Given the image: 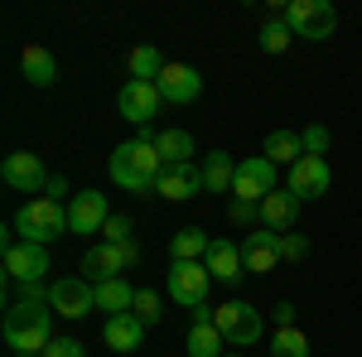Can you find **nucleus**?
Returning <instances> with one entry per match:
<instances>
[{"mask_svg": "<svg viewBox=\"0 0 362 357\" xmlns=\"http://www.w3.org/2000/svg\"><path fill=\"white\" fill-rule=\"evenodd\" d=\"M160 174H165V155H160L155 136H136V140H126V145L112 150V184L116 189L150 193L160 184Z\"/></svg>", "mask_w": 362, "mask_h": 357, "instance_id": "f257e3e1", "label": "nucleus"}, {"mask_svg": "<svg viewBox=\"0 0 362 357\" xmlns=\"http://www.w3.org/2000/svg\"><path fill=\"white\" fill-rule=\"evenodd\" d=\"M54 309L49 304H10L5 309V348H15V353H34V357H44V348L54 343Z\"/></svg>", "mask_w": 362, "mask_h": 357, "instance_id": "f03ea898", "label": "nucleus"}, {"mask_svg": "<svg viewBox=\"0 0 362 357\" xmlns=\"http://www.w3.org/2000/svg\"><path fill=\"white\" fill-rule=\"evenodd\" d=\"M15 232H20V242L49 247V242H58V237L73 232V227H68V208L54 203V198H29L25 208L15 213Z\"/></svg>", "mask_w": 362, "mask_h": 357, "instance_id": "7ed1b4c3", "label": "nucleus"}, {"mask_svg": "<svg viewBox=\"0 0 362 357\" xmlns=\"http://www.w3.org/2000/svg\"><path fill=\"white\" fill-rule=\"evenodd\" d=\"M213 324L223 333L232 348H251V343H261V333H266V314L247 300H227L213 309Z\"/></svg>", "mask_w": 362, "mask_h": 357, "instance_id": "20e7f679", "label": "nucleus"}, {"mask_svg": "<svg viewBox=\"0 0 362 357\" xmlns=\"http://www.w3.org/2000/svg\"><path fill=\"white\" fill-rule=\"evenodd\" d=\"M285 25L295 39H309V44H319V39H334L338 29V10L329 0H290L285 5Z\"/></svg>", "mask_w": 362, "mask_h": 357, "instance_id": "39448f33", "label": "nucleus"}, {"mask_svg": "<svg viewBox=\"0 0 362 357\" xmlns=\"http://www.w3.org/2000/svg\"><path fill=\"white\" fill-rule=\"evenodd\" d=\"M49 309L58 319H87L97 309V285L87 275H58L49 280Z\"/></svg>", "mask_w": 362, "mask_h": 357, "instance_id": "423d86ee", "label": "nucleus"}, {"mask_svg": "<svg viewBox=\"0 0 362 357\" xmlns=\"http://www.w3.org/2000/svg\"><path fill=\"white\" fill-rule=\"evenodd\" d=\"M208 285H213V275L203 261H174L169 266V300L184 304V309H208Z\"/></svg>", "mask_w": 362, "mask_h": 357, "instance_id": "0eeeda50", "label": "nucleus"}, {"mask_svg": "<svg viewBox=\"0 0 362 357\" xmlns=\"http://www.w3.org/2000/svg\"><path fill=\"white\" fill-rule=\"evenodd\" d=\"M136 261H140L136 242H102V247H92L83 256V275L92 285H102V280H116L121 271H131Z\"/></svg>", "mask_w": 362, "mask_h": 357, "instance_id": "6e6552de", "label": "nucleus"}, {"mask_svg": "<svg viewBox=\"0 0 362 357\" xmlns=\"http://www.w3.org/2000/svg\"><path fill=\"white\" fill-rule=\"evenodd\" d=\"M5 275L15 285H44V275H49V247L5 237Z\"/></svg>", "mask_w": 362, "mask_h": 357, "instance_id": "1a4fd4ad", "label": "nucleus"}, {"mask_svg": "<svg viewBox=\"0 0 362 357\" xmlns=\"http://www.w3.org/2000/svg\"><path fill=\"white\" fill-rule=\"evenodd\" d=\"M280 184V165H271L266 155H251V160H242L237 165V184H232V193H237V203H261V198H271Z\"/></svg>", "mask_w": 362, "mask_h": 357, "instance_id": "9d476101", "label": "nucleus"}, {"mask_svg": "<svg viewBox=\"0 0 362 357\" xmlns=\"http://www.w3.org/2000/svg\"><path fill=\"white\" fill-rule=\"evenodd\" d=\"M0 179L15 193H39V189H49L54 174L44 169V160H39L34 150H10V155L0 160Z\"/></svg>", "mask_w": 362, "mask_h": 357, "instance_id": "9b49d317", "label": "nucleus"}, {"mask_svg": "<svg viewBox=\"0 0 362 357\" xmlns=\"http://www.w3.org/2000/svg\"><path fill=\"white\" fill-rule=\"evenodd\" d=\"M329 184H334V169H329L324 155H305L300 165H290V179H285V189L295 193L300 203H305V198H324Z\"/></svg>", "mask_w": 362, "mask_h": 357, "instance_id": "f8f14e48", "label": "nucleus"}, {"mask_svg": "<svg viewBox=\"0 0 362 357\" xmlns=\"http://www.w3.org/2000/svg\"><path fill=\"white\" fill-rule=\"evenodd\" d=\"M107 222H112V208H107V193H97V189L73 193V203H68V227H73L78 237H92V232H102Z\"/></svg>", "mask_w": 362, "mask_h": 357, "instance_id": "ddd939ff", "label": "nucleus"}, {"mask_svg": "<svg viewBox=\"0 0 362 357\" xmlns=\"http://www.w3.org/2000/svg\"><path fill=\"white\" fill-rule=\"evenodd\" d=\"M160 102H165L160 87L155 83H136V78L116 92V107H121V116H126L131 126H150V121L160 116Z\"/></svg>", "mask_w": 362, "mask_h": 357, "instance_id": "4468645a", "label": "nucleus"}, {"mask_svg": "<svg viewBox=\"0 0 362 357\" xmlns=\"http://www.w3.org/2000/svg\"><path fill=\"white\" fill-rule=\"evenodd\" d=\"M155 193H160V198H169V203H189V198H198V193H203V169H194V165H165V174H160Z\"/></svg>", "mask_w": 362, "mask_h": 357, "instance_id": "2eb2a0df", "label": "nucleus"}, {"mask_svg": "<svg viewBox=\"0 0 362 357\" xmlns=\"http://www.w3.org/2000/svg\"><path fill=\"white\" fill-rule=\"evenodd\" d=\"M160 97L165 102H198V92H203V78H198V68H189V63H169L165 73H160Z\"/></svg>", "mask_w": 362, "mask_h": 357, "instance_id": "dca6fc26", "label": "nucleus"}, {"mask_svg": "<svg viewBox=\"0 0 362 357\" xmlns=\"http://www.w3.org/2000/svg\"><path fill=\"white\" fill-rule=\"evenodd\" d=\"M300 222V198L290 189H276L271 198H261V227L266 232H295Z\"/></svg>", "mask_w": 362, "mask_h": 357, "instance_id": "f3484780", "label": "nucleus"}, {"mask_svg": "<svg viewBox=\"0 0 362 357\" xmlns=\"http://www.w3.org/2000/svg\"><path fill=\"white\" fill-rule=\"evenodd\" d=\"M102 343L112 348V353H136L140 343H145V324H140L136 314H112L107 324H102Z\"/></svg>", "mask_w": 362, "mask_h": 357, "instance_id": "a211bd4d", "label": "nucleus"}, {"mask_svg": "<svg viewBox=\"0 0 362 357\" xmlns=\"http://www.w3.org/2000/svg\"><path fill=\"white\" fill-rule=\"evenodd\" d=\"M242 261H247V271H276L280 266V232L256 227L247 242H242Z\"/></svg>", "mask_w": 362, "mask_h": 357, "instance_id": "6ab92c4d", "label": "nucleus"}, {"mask_svg": "<svg viewBox=\"0 0 362 357\" xmlns=\"http://www.w3.org/2000/svg\"><path fill=\"white\" fill-rule=\"evenodd\" d=\"M208 275L213 280H223V285H237L242 275H247V261H242V247H232V242H213V251H208Z\"/></svg>", "mask_w": 362, "mask_h": 357, "instance_id": "aec40b11", "label": "nucleus"}, {"mask_svg": "<svg viewBox=\"0 0 362 357\" xmlns=\"http://www.w3.org/2000/svg\"><path fill=\"white\" fill-rule=\"evenodd\" d=\"M20 68H25V78L34 87H54L58 83V58L44 49V44H29L25 54H20Z\"/></svg>", "mask_w": 362, "mask_h": 357, "instance_id": "412c9836", "label": "nucleus"}, {"mask_svg": "<svg viewBox=\"0 0 362 357\" xmlns=\"http://www.w3.org/2000/svg\"><path fill=\"white\" fill-rule=\"evenodd\" d=\"M208 251H213V237L203 227H179L169 237V256L174 261H208Z\"/></svg>", "mask_w": 362, "mask_h": 357, "instance_id": "4be33fe9", "label": "nucleus"}, {"mask_svg": "<svg viewBox=\"0 0 362 357\" xmlns=\"http://www.w3.org/2000/svg\"><path fill=\"white\" fill-rule=\"evenodd\" d=\"M237 184V160L227 155V150H213L208 160H203V189L208 193H232Z\"/></svg>", "mask_w": 362, "mask_h": 357, "instance_id": "5701e85b", "label": "nucleus"}, {"mask_svg": "<svg viewBox=\"0 0 362 357\" xmlns=\"http://www.w3.org/2000/svg\"><path fill=\"white\" fill-rule=\"evenodd\" d=\"M261 155L271 165H300L305 160V140H300V131H271L266 145H261Z\"/></svg>", "mask_w": 362, "mask_h": 357, "instance_id": "b1692460", "label": "nucleus"}, {"mask_svg": "<svg viewBox=\"0 0 362 357\" xmlns=\"http://www.w3.org/2000/svg\"><path fill=\"white\" fill-rule=\"evenodd\" d=\"M97 309H107V319L136 309V290L126 285V275H116V280H102V285H97Z\"/></svg>", "mask_w": 362, "mask_h": 357, "instance_id": "393cba45", "label": "nucleus"}, {"mask_svg": "<svg viewBox=\"0 0 362 357\" xmlns=\"http://www.w3.org/2000/svg\"><path fill=\"white\" fill-rule=\"evenodd\" d=\"M155 145H160L165 165H194V136H189V131L169 126V131H160V136H155Z\"/></svg>", "mask_w": 362, "mask_h": 357, "instance_id": "a878e982", "label": "nucleus"}, {"mask_svg": "<svg viewBox=\"0 0 362 357\" xmlns=\"http://www.w3.org/2000/svg\"><path fill=\"white\" fill-rule=\"evenodd\" d=\"M223 333H218V324H194L189 329V338H184V353L189 357H223Z\"/></svg>", "mask_w": 362, "mask_h": 357, "instance_id": "bb28decb", "label": "nucleus"}, {"mask_svg": "<svg viewBox=\"0 0 362 357\" xmlns=\"http://www.w3.org/2000/svg\"><path fill=\"white\" fill-rule=\"evenodd\" d=\"M165 68L169 63L160 58V49H150V44H140L136 54H131V78H136V83H160Z\"/></svg>", "mask_w": 362, "mask_h": 357, "instance_id": "cd10ccee", "label": "nucleus"}, {"mask_svg": "<svg viewBox=\"0 0 362 357\" xmlns=\"http://www.w3.org/2000/svg\"><path fill=\"white\" fill-rule=\"evenodd\" d=\"M271 357H309V338L300 329H276L271 333Z\"/></svg>", "mask_w": 362, "mask_h": 357, "instance_id": "c85d7f7f", "label": "nucleus"}, {"mask_svg": "<svg viewBox=\"0 0 362 357\" xmlns=\"http://www.w3.org/2000/svg\"><path fill=\"white\" fill-rule=\"evenodd\" d=\"M290 39H295V34H290V25H285V15L261 29V49H266V54H285V49H290Z\"/></svg>", "mask_w": 362, "mask_h": 357, "instance_id": "c756f323", "label": "nucleus"}, {"mask_svg": "<svg viewBox=\"0 0 362 357\" xmlns=\"http://www.w3.org/2000/svg\"><path fill=\"white\" fill-rule=\"evenodd\" d=\"M131 314H136L140 324L150 329V324H160V314H165V304H160V295H155V290H136V309H131Z\"/></svg>", "mask_w": 362, "mask_h": 357, "instance_id": "7c9ffc66", "label": "nucleus"}, {"mask_svg": "<svg viewBox=\"0 0 362 357\" xmlns=\"http://www.w3.org/2000/svg\"><path fill=\"white\" fill-rule=\"evenodd\" d=\"M300 140H305V155H329V145H334V136H329V126H305L300 131Z\"/></svg>", "mask_w": 362, "mask_h": 357, "instance_id": "2f4dec72", "label": "nucleus"}, {"mask_svg": "<svg viewBox=\"0 0 362 357\" xmlns=\"http://www.w3.org/2000/svg\"><path fill=\"white\" fill-rule=\"evenodd\" d=\"M309 256V242L300 232H280V261H305Z\"/></svg>", "mask_w": 362, "mask_h": 357, "instance_id": "473e14b6", "label": "nucleus"}, {"mask_svg": "<svg viewBox=\"0 0 362 357\" xmlns=\"http://www.w3.org/2000/svg\"><path fill=\"white\" fill-rule=\"evenodd\" d=\"M44 357H87V348L78 338H54V343L44 348Z\"/></svg>", "mask_w": 362, "mask_h": 357, "instance_id": "72a5a7b5", "label": "nucleus"}, {"mask_svg": "<svg viewBox=\"0 0 362 357\" xmlns=\"http://www.w3.org/2000/svg\"><path fill=\"white\" fill-rule=\"evenodd\" d=\"M227 218L242 222V227H247V222H256V227H261V203H232V213H227Z\"/></svg>", "mask_w": 362, "mask_h": 357, "instance_id": "f704fd0d", "label": "nucleus"}, {"mask_svg": "<svg viewBox=\"0 0 362 357\" xmlns=\"http://www.w3.org/2000/svg\"><path fill=\"white\" fill-rule=\"evenodd\" d=\"M102 232H107V242H131V218H116L112 213V222H107Z\"/></svg>", "mask_w": 362, "mask_h": 357, "instance_id": "c9c22d12", "label": "nucleus"}, {"mask_svg": "<svg viewBox=\"0 0 362 357\" xmlns=\"http://www.w3.org/2000/svg\"><path fill=\"white\" fill-rule=\"evenodd\" d=\"M271 319H276V329H300V324H295V304H285V300L271 309Z\"/></svg>", "mask_w": 362, "mask_h": 357, "instance_id": "e433bc0d", "label": "nucleus"}, {"mask_svg": "<svg viewBox=\"0 0 362 357\" xmlns=\"http://www.w3.org/2000/svg\"><path fill=\"white\" fill-rule=\"evenodd\" d=\"M68 179H49V198H54V203H63V198H68ZM68 203H73V198H68Z\"/></svg>", "mask_w": 362, "mask_h": 357, "instance_id": "4c0bfd02", "label": "nucleus"}, {"mask_svg": "<svg viewBox=\"0 0 362 357\" xmlns=\"http://www.w3.org/2000/svg\"><path fill=\"white\" fill-rule=\"evenodd\" d=\"M15 357H34V353H15Z\"/></svg>", "mask_w": 362, "mask_h": 357, "instance_id": "58836bf2", "label": "nucleus"}, {"mask_svg": "<svg viewBox=\"0 0 362 357\" xmlns=\"http://www.w3.org/2000/svg\"><path fill=\"white\" fill-rule=\"evenodd\" d=\"M232 357H237V353H232Z\"/></svg>", "mask_w": 362, "mask_h": 357, "instance_id": "ea45409f", "label": "nucleus"}]
</instances>
